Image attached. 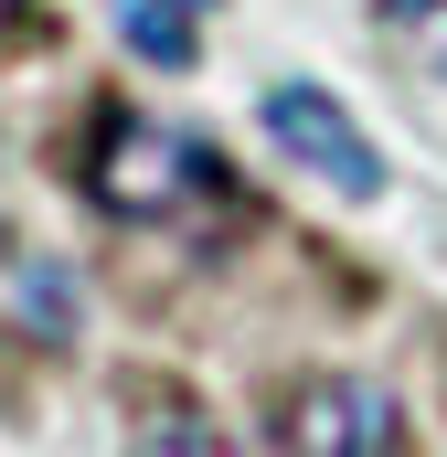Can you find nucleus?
Listing matches in <instances>:
<instances>
[{
  "label": "nucleus",
  "mask_w": 447,
  "mask_h": 457,
  "mask_svg": "<svg viewBox=\"0 0 447 457\" xmlns=\"http://www.w3.org/2000/svg\"><path fill=\"white\" fill-rule=\"evenodd\" d=\"M288 447L299 457H405L394 394L362 383V372H309V383L288 394Z\"/></svg>",
  "instance_id": "7ed1b4c3"
},
{
  "label": "nucleus",
  "mask_w": 447,
  "mask_h": 457,
  "mask_svg": "<svg viewBox=\"0 0 447 457\" xmlns=\"http://www.w3.org/2000/svg\"><path fill=\"white\" fill-rule=\"evenodd\" d=\"M192 11H203V0H192Z\"/></svg>",
  "instance_id": "6e6552de"
},
{
  "label": "nucleus",
  "mask_w": 447,
  "mask_h": 457,
  "mask_svg": "<svg viewBox=\"0 0 447 457\" xmlns=\"http://www.w3.org/2000/svg\"><path fill=\"white\" fill-rule=\"evenodd\" d=\"M373 32H384L426 86H447V0H384V11H373Z\"/></svg>",
  "instance_id": "39448f33"
},
{
  "label": "nucleus",
  "mask_w": 447,
  "mask_h": 457,
  "mask_svg": "<svg viewBox=\"0 0 447 457\" xmlns=\"http://www.w3.org/2000/svg\"><path fill=\"white\" fill-rule=\"evenodd\" d=\"M86 192L107 203L117 224H171V213H192V203L214 192V160H203L192 138L149 128V117H107V138H97V160H86Z\"/></svg>",
  "instance_id": "f257e3e1"
},
{
  "label": "nucleus",
  "mask_w": 447,
  "mask_h": 457,
  "mask_svg": "<svg viewBox=\"0 0 447 457\" xmlns=\"http://www.w3.org/2000/svg\"><path fill=\"white\" fill-rule=\"evenodd\" d=\"M21 11H32V0H0V32H11V21H21Z\"/></svg>",
  "instance_id": "0eeeda50"
},
{
  "label": "nucleus",
  "mask_w": 447,
  "mask_h": 457,
  "mask_svg": "<svg viewBox=\"0 0 447 457\" xmlns=\"http://www.w3.org/2000/svg\"><path fill=\"white\" fill-rule=\"evenodd\" d=\"M192 0H128V43L149 54V64H192V21H181Z\"/></svg>",
  "instance_id": "423d86ee"
},
{
  "label": "nucleus",
  "mask_w": 447,
  "mask_h": 457,
  "mask_svg": "<svg viewBox=\"0 0 447 457\" xmlns=\"http://www.w3.org/2000/svg\"><path fill=\"white\" fill-rule=\"evenodd\" d=\"M266 138H277L309 181H331L341 203H373V192H384V160H373V138L351 128V107H341L331 86H277V96H266Z\"/></svg>",
  "instance_id": "f03ea898"
},
{
  "label": "nucleus",
  "mask_w": 447,
  "mask_h": 457,
  "mask_svg": "<svg viewBox=\"0 0 447 457\" xmlns=\"http://www.w3.org/2000/svg\"><path fill=\"white\" fill-rule=\"evenodd\" d=\"M128 457H234V447L181 383H139L128 394Z\"/></svg>",
  "instance_id": "20e7f679"
}]
</instances>
